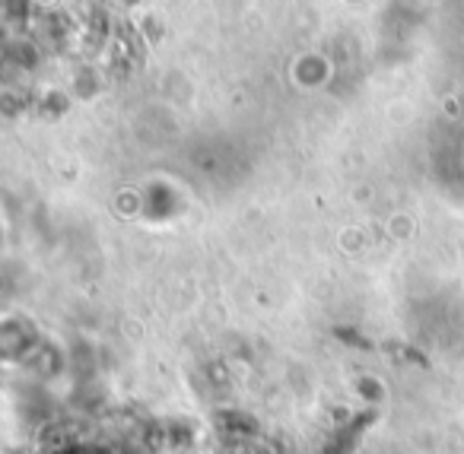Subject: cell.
I'll return each instance as SVG.
<instances>
[{"instance_id": "obj_1", "label": "cell", "mask_w": 464, "mask_h": 454, "mask_svg": "<svg viewBox=\"0 0 464 454\" xmlns=\"http://www.w3.org/2000/svg\"><path fill=\"white\" fill-rule=\"evenodd\" d=\"M128 39L105 14L77 10H20L0 23V92L45 99L77 92L86 80L118 71Z\"/></svg>"}]
</instances>
